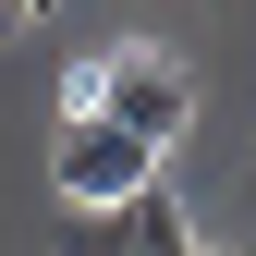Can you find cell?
<instances>
[{
    "instance_id": "cell-1",
    "label": "cell",
    "mask_w": 256,
    "mask_h": 256,
    "mask_svg": "<svg viewBox=\"0 0 256 256\" xmlns=\"http://www.w3.org/2000/svg\"><path fill=\"white\" fill-rule=\"evenodd\" d=\"M49 183H61V208H122V196H146V183H158V146L122 134L110 110H61V134H49Z\"/></svg>"
},
{
    "instance_id": "cell-2",
    "label": "cell",
    "mask_w": 256,
    "mask_h": 256,
    "mask_svg": "<svg viewBox=\"0 0 256 256\" xmlns=\"http://www.w3.org/2000/svg\"><path fill=\"white\" fill-rule=\"evenodd\" d=\"M74 110H110L122 134H146V146H171L183 122H196V74H183L171 49H110L98 74L74 86Z\"/></svg>"
},
{
    "instance_id": "cell-5",
    "label": "cell",
    "mask_w": 256,
    "mask_h": 256,
    "mask_svg": "<svg viewBox=\"0 0 256 256\" xmlns=\"http://www.w3.org/2000/svg\"><path fill=\"white\" fill-rule=\"evenodd\" d=\"M37 12H49V0H24V24H37Z\"/></svg>"
},
{
    "instance_id": "cell-4",
    "label": "cell",
    "mask_w": 256,
    "mask_h": 256,
    "mask_svg": "<svg viewBox=\"0 0 256 256\" xmlns=\"http://www.w3.org/2000/svg\"><path fill=\"white\" fill-rule=\"evenodd\" d=\"M0 24H24V0H0Z\"/></svg>"
},
{
    "instance_id": "cell-3",
    "label": "cell",
    "mask_w": 256,
    "mask_h": 256,
    "mask_svg": "<svg viewBox=\"0 0 256 256\" xmlns=\"http://www.w3.org/2000/svg\"><path fill=\"white\" fill-rule=\"evenodd\" d=\"M196 232H183V196L171 183H146V196L122 208H61V256H183Z\"/></svg>"
}]
</instances>
